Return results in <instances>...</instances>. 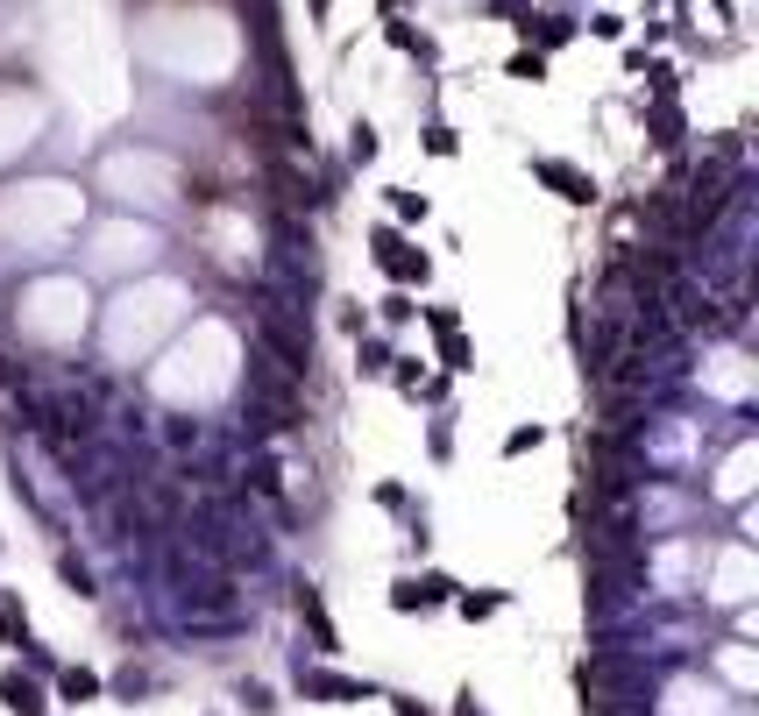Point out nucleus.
Wrapping results in <instances>:
<instances>
[{
	"label": "nucleus",
	"mask_w": 759,
	"mask_h": 716,
	"mask_svg": "<svg viewBox=\"0 0 759 716\" xmlns=\"http://www.w3.org/2000/svg\"><path fill=\"white\" fill-rule=\"evenodd\" d=\"M376 256L391 263V277H398V284H426V270H433V263H426V249H405L398 234H376Z\"/></svg>",
	"instance_id": "nucleus-1"
},
{
	"label": "nucleus",
	"mask_w": 759,
	"mask_h": 716,
	"mask_svg": "<svg viewBox=\"0 0 759 716\" xmlns=\"http://www.w3.org/2000/svg\"><path fill=\"white\" fill-rule=\"evenodd\" d=\"M540 71H547V64H540L533 50H518V57H511V78H540Z\"/></svg>",
	"instance_id": "nucleus-8"
},
{
	"label": "nucleus",
	"mask_w": 759,
	"mask_h": 716,
	"mask_svg": "<svg viewBox=\"0 0 759 716\" xmlns=\"http://www.w3.org/2000/svg\"><path fill=\"white\" fill-rule=\"evenodd\" d=\"M93 688H100V681H93L86 667H79V674H64V695H71V702H79V695H93Z\"/></svg>",
	"instance_id": "nucleus-9"
},
{
	"label": "nucleus",
	"mask_w": 759,
	"mask_h": 716,
	"mask_svg": "<svg viewBox=\"0 0 759 716\" xmlns=\"http://www.w3.org/2000/svg\"><path fill=\"white\" fill-rule=\"evenodd\" d=\"M525 447H540V426H518V433L504 440V454H525Z\"/></svg>",
	"instance_id": "nucleus-10"
},
{
	"label": "nucleus",
	"mask_w": 759,
	"mask_h": 716,
	"mask_svg": "<svg viewBox=\"0 0 759 716\" xmlns=\"http://www.w3.org/2000/svg\"><path fill=\"white\" fill-rule=\"evenodd\" d=\"M348 142H355V156H362V164L376 156V128H369V121H355V135H348Z\"/></svg>",
	"instance_id": "nucleus-7"
},
{
	"label": "nucleus",
	"mask_w": 759,
	"mask_h": 716,
	"mask_svg": "<svg viewBox=\"0 0 759 716\" xmlns=\"http://www.w3.org/2000/svg\"><path fill=\"white\" fill-rule=\"evenodd\" d=\"M497 603H504V596H497V589H469V596H462V617H469V624H476V617H490V610H497Z\"/></svg>",
	"instance_id": "nucleus-6"
},
{
	"label": "nucleus",
	"mask_w": 759,
	"mask_h": 716,
	"mask_svg": "<svg viewBox=\"0 0 759 716\" xmlns=\"http://www.w3.org/2000/svg\"><path fill=\"white\" fill-rule=\"evenodd\" d=\"M440 589H447V582H398V589H391V603H398L405 617H419V610H433V596H440Z\"/></svg>",
	"instance_id": "nucleus-2"
},
{
	"label": "nucleus",
	"mask_w": 759,
	"mask_h": 716,
	"mask_svg": "<svg viewBox=\"0 0 759 716\" xmlns=\"http://www.w3.org/2000/svg\"><path fill=\"white\" fill-rule=\"evenodd\" d=\"M298 617H306V624H313V639L334 653V624H327V610H320V596H313V589H298Z\"/></svg>",
	"instance_id": "nucleus-3"
},
{
	"label": "nucleus",
	"mask_w": 759,
	"mask_h": 716,
	"mask_svg": "<svg viewBox=\"0 0 759 716\" xmlns=\"http://www.w3.org/2000/svg\"><path fill=\"white\" fill-rule=\"evenodd\" d=\"M384 206H391L398 220H426V192H405V185H398V192H384Z\"/></svg>",
	"instance_id": "nucleus-5"
},
{
	"label": "nucleus",
	"mask_w": 759,
	"mask_h": 716,
	"mask_svg": "<svg viewBox=\"0 0 759 716\" xmlns=\"http://www.w3.org/2000/svg\"><path fill=\"white\" fill-rule=\"evenodd\" d=\"M0 702H8V709H22V716H36V688H29L22 674H0Z\"/></svg>",
	"instance_id": "nucleus-4"
}]
</instances>
